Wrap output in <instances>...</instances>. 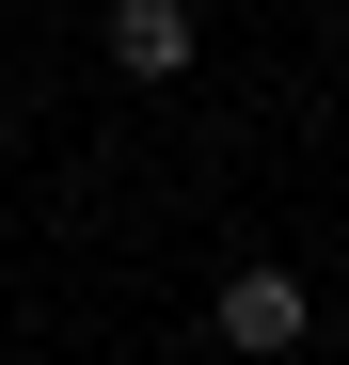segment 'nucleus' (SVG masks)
<instances>
[{
    "label": "nucleus",
    "mask_w": 349,
    "mask_h": 365,
    "mask_svg": "<svg viewBox=\"0 0 349 365\" xmlns=\"http://www.w3.org/2000/svg\"><path fill=\"white\" fill-rule=\"evenodd\" d=\"M111 64L127 80H191V0H111Z\"/></svg>",
    "instance_id": "obj_2"
},
{
    "label": "nucleus",
    "mask_w": 349,
    "mask_h": 365,
    "mask_svg": "<svg viewBox=\"0 0 349 365\" xmlns=\"http://www.w3.org/2000/svg\"><path fill=\"white\" fill-rule=\"evenodd\" d=\"M302 334H318L302 270H222V349H254V365H270V349H302Z\"/></svg>",
    "instance_id": "obj_1"
}]
</instances>
